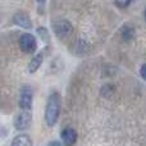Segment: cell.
Returning a JSON list of instances; mask_svg holds the SVG:
<instances>
[{
  "mask_svg": "<svg viewBox=\"0 0 146 146\" xmlns=\"http://www.w3.org/2000/svg\"><path fill=\"white\" fill-rule=\"evenodd\" d=\"M48 146H66V145L62 144V142H59V141H50L48 144Z\"/></svg>",
  "mask_w": 146,
  "mask_h": 146,
  "instance_id": "4fadbf2b",
  "label": "cell"
},
{
  "mask_svg": "<svg viewBox=\"0 0 146 146\" xmlns=\"http://www.w3.org/2000/svg\"><path fill=\"white\" fill-rule=\"evenodd\" d=\"M128 33L131 36H133V30H132V28H129L128 26H126V27H123L122 28V35H123V37L124 38H127V40H129V36H128Z\"/></svg>",
  "mask_w": 146,
  "mask_h": 146,
  "instance_id": "30bf717a",
  "label": "cell"
},
{
  "mask_svg": "<svg viewBox=\"0 0 146 146\" xmlns=\"http://www.w3.org/2000/svg\"><path fill=\"white\" fill-rule=\"evenodd\" d=\"M19 46L22 51L30 54L37 49V41H36L35 36L31 35V33H23L19 38Z\"/></svg>",
  "mask_w": 146,
  "mask_h": 146,
  "instance_id": "3957f363",
  "label": "cell"
},
{
  "mask_svg": "<svg viewBox=\"0 0 146 146\" xmlns=\"http://www.w3.org/2000/svg\"><path fill=\"white\" fill-rule=\"evenodd\" d=\"M37 32H38V35H40V36H44V38H45V40H48V31H46L45 27H38L37 28Z\"/></svg>",
  "mask_w": 146,
  "mask_h": 146,
  "instance_id": "8fae6325",
  "label": "cell"
},
{
  "mask_svg": "<svg viewBox=\"0 0 146 146\" xmlns=\"http://www.w3.org/2000/svg\"><path fill=\"white\" fill-rule=\"evenodd\" d=\"M145 17H146V10H145Z\"/></svg>",
  "mask_w": 146,
  "mask_h": 146,
  "instance_id": "9a60e30c",
  "label": "cell"
},
{
  "mask_svg": "<svg viewBox=\"0 0 146 146\" xmlns=\"http://www.w3.org/2000/svg\"><path fill=\"white\" fill-rule=\"evenodd\" d=\"M140 74H141V77L144 78V80H146V64H144V66L141 67V69H140Z\"/></svg>",
  "mask_w": 146,
  "mask_h": 146,
  "instance_id": "7c38bea8",
  "label": "cell"
},
{
  "mask_svg": "<svg viewBox=\"0 0 146 146\" xmlns=\"http://www.w3.org/2000/svg\"><path fill=\"white\" fill-rule=\"evenodd\" d=\"M42 60H44V55H42V54H37V55H35L32 60L30 62V64H28L27 72L28 73H35L41 67V64H42Z\"/></svg>",
  "mask_w": 146,
  "mask_h": 146,
  "instance_id": "9c48e42d",
  "label": "cell"
},
{
  "mask_svg": "<svg viewBox=\"0 0 146 146\" xmlns=\"http://www.w3.org/2000/svg\"><path fill=\"white\" fill-rule=\"evenodd\" d=\"M53 30H54V33H55L59 38H64L71 35L73 28H72V25L68 21H59V22H55L53 25Z\"/></svg>",
  "mask_w": 146,
  "mask_h": 146,
  "instance_id": "5b68a950",
  "label": "cell"
},
{
  "mask_svg": "<svg viewBox=\"0 0 146 146\" xmlns=\"http://www.w3.org/2000/svg\"><path fill=\"white\" fill-rule=\"evenodd\" d=\"M32 100H33V92L30 86H23L21 90L19 96V106L22 110L30 111L32 109Z\"/></svg>",
  "mask_w": 146,
  "mask_h": 146,
  "instance_id": "7a4b0ae2",
  "label": "cell"
},
{
  "mask_svg": "<svg viewBox=\"0 0 146 146\" xmlns=\"http://www.w3.org/2000/svg\"><path fill=\"white\" fill-rule=\"evenodd\" d=\"M32 122V114L27 110H22L14 119V127L17 131H25Z\"/></svg>",
  "mask_w": 146,
  "mask_h": 146,
  "instance_id": "277c9868",
  "label": "cell"
},
{
  "mask_svg": "<svg viewBox=\"0 0 146 146\" xmlns=\"http://www.w3.org/2000/svg\"><path fill=\"white\" fill-rule=\"evenodd\" d=\"M12 146H32V140L30 139L28 135L21 133L13 139Z\"/></svg>",
  "mask_w": 146,
  "mask_h": 146,
  "instance_id": "ba28073f",
  "label": "cell"
},
{
  "mask_svg": "<svg viewBox=\"0 0 146 146\" xmlns=\"http://www.w3.org/2000/svg\"><path fill=\"white\" fill-rule=\"evenodd\" d=\"M13 22H14L17 26H19L21 28H26V30H30V28L32 27V23H31L30 17H28L26 13H22V12L14 14Z\"/></svg>",
  "mask_w": 146,
  "mask_h": 146,
  "instance_id": "52a82bcc",
  "label": "cell"
},
{
  "mask_svg": "<svg viewBox=\"0 0 146 146\" xmlns=\"http://www.w3.org/2000/svg\"><path fill=\"white\" fill-rule=\"evenodd\" d=\"M129 4H131V1H126V3H119V1H117V3H115V5H118V7H121V8H126V7H128Z\"/></svg>",
  "mask_w": 146,
  "mask_h": 146,
  "instance_id": "5bb4252c",
  "label": "cell"
},
{
  "mask_svg": "<svg viewBox=\"0 0 146 146\" xmlns=\"http://www.w3.org/2000/svg\"><path fill=\"white\" fill-rule=\"evenodd\" d=\"M60 113V98L58 92H53L48 99L45 108V122L49 127H53L56 123Z\"/></svg>",
  "mask_w": 146,
  "mask_h": 146,
  "instance_id": "6da1fadb",
  "label": "cell"
},
{
  "mask_svg": "<svg viewBox=\"0 0 146 146\" xmlns=\"http://www.w3.org/2000/svg\"><path fill=\"white\" fill-rule=\"evenodd\" d=\"M60 137H62L63 144L66 146H72L77 141V132H76V129H73L72 127H67V128H64L63 131H62Z\"/></svg>",
  "mask_w": 146,
  "mask_h": 146,
  "instance_id": "8992f818",
  "label": "cell"
}]
</instances>
